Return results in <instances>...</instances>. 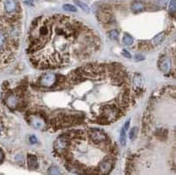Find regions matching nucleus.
I'll use <instances>...</instances> for the list:
<instances>
[{"label":"nucleus","mask_w":176,"mask_h":175,"mask_svg":"<svg viewBox=\"0 0 176 175\" xmlns=\"http://www.w3.org/2000/svg\"><path fill=\"white\" fill-rule=\"evenodd\" d=\"M169 11L174 13L176 11V0H171L169 3Z\"/></svg>","instance_id":"15"},{"label":"nucleus","mask_w":176,"mask_h":175,"mask_svg":"<svg viewBox=\"0 0 176 175\" xmlns=\"http://www.w3.org/2000/svg\"><path fill=\"white\" fill-rule=\"evenodd\" d=\"M95 36L70 17L38 18L31 27V61L41 69L67 65L72 56L85 57L95 46Z\"/></svg>","instance_id":"1"},{"label":"nucleus","mask_w":176,"mask_h":175,"mask_svg":"<svg viewBox=\"0 0 176 175\" xmlns=\"http://www.w3.org/2000/svg\"><path fill=\"white\" fill-rule=\"evenodd\" d=\"M32 124H33V126L35 127L36 128H41L44 125V122H43V121H42L41 118H39V117H34V120L32 121Z\"/></svg>","instance_id":"11"},{"label":"nucleus","mask_w":176,"mask_h":175,"mask_svg":"<svg viewBox=\"0 0 176 175\" xmlns=\"http://www.w3.org/2000/svg\"><path fill=\"white\" fill-rule=\"evenodd\" d=\"M122 42H123V44L126 46H131L134 42V39L132 38L129 34L125 33L123 35V38H122Z\"/></svg>","instance_id":"10"},{"label":"nucleus","mask_w":176,"mask_h":175,"mask_svg":"<svg viewBox=\"0 0 176 175\" xmlns=\"http://www.w3.org/2000/svg\"><path fill=\"white\" fill-rule=\"evenodd\" d=\"M27 165L30 169H36L38 167V161L36 157L29 154L27 156Z\"/></svg>","instance_id":"6"},{"label":"nucleus","mask_w":176,"mask_h":175,"mask_svg":"<svg viewBox=\"0 0 176 175\" xmlns=\"http://www.w3.org/2000/svg\"><path fill=\"white\" fill-rule=\"evenodd\" d=\"M5 11L9 14H15L19 13L20 6L16 0H6L4 1Z\"/></svg>","instance_id":"4"},{"label":"nucleus","mask_w":176,"mask_h":175,"mask_svg":"<svg viewBox=\"0 0 176 175\" xmlns=\"http://www.w3.org/2000/svg\"><path fill=\"white\" fill-rule=\"evenodd\" d=\"M129 120H128V121H126V123H125L124 126H123V128H124L125 130H127V129L129 128Z\"/></svg>","instance_id":"22"},{"label":"nucleus","mask_w":176,"mask_h":175,"mask_svg":"<svg viewBox=\"0 0 176 175\" xmlns=\"http://www.w3.org/2000/svg\"><path fill=\"white\" fill-rule=\"evenodd\" d=\"M3 160H4V152L1 149H0V163H2Z\"/></svg>","instance_id":"21"},{"label":"nucleus","mask_w":176,"mask_h":175,"mask_svg":"<svg viewBox=\"0 0 176 175\" xmlns=\"http://www.w3.org/2000/svg\"><path fill=\"white\" fill-rule=\"evenodd\" d=\"M63 9L66 12H71V13H76L77 12V8L70 4H65L63 6Z\"/></svg>","instance_id":"13"},{"label":"nucleus","mask_w":176,"mask_h":175,"mask_svg":"<svg viewBox=\"0 0 176 175\" xmlns=\"http://www.w3.org/2000/svg\"><path fill=\"white\" fill-rule=\"evenodd\" d=\"M170 67H171V62H170V59L169 58H165L161 64H160V69L164 71V72H168L169 70H170Z\"/></svg>","instance_id":"8"},{"label":"nucleus","mask_w":176,"mask_h":175,"mask_svg":"<svg viewBox=\"0 0 176 175\" xmlns=\"http://www.w3.org/2000/svg\"><path fill=\"white\" fill-rule=\"evenodd\" d=\"M119 141L121 145L124 146L126 144V130L124 128H122L121 130V133H120V137H119Z\"/></svg>","instance_id":"12"},{"label":"nucleus","mask_w":176,"mask_h":175,"mask_svg":"<svg viewBox=\"0 0 176 175\" xmlns=\"http://www.w3.org/2000/svg\"><path fill=\"white\" fill-rule=\"evenodd\" d=\"M164 38V33H161L160 34H159V35H157L155 38H154V40H153V41L156 43V44H158V43H159L161 40H162V39Z\"/></svg>","instance_id":"16"},{"label":"nucleus","mask_w":176,"mask_h":175,"mask_svg":"<svg viewBox=\"0 0 176 175\" xmlns=\"http://www.w3.org/2000/svg\"><path fill=\"white\" fill-rule=\"evenodd\" d=\"M144 8H145V6L140 1H135L131 5V9L134 12H141L142 10H144Z\"/></svg>","instance_id":"9"},{"label":"nucleus","mask_w":176,"mask_h":175,"mask_svg":"<svg viewBox=\"0 0 176 175\" xmlns=\"http://www.w3.org/2000/svg\"><path fill=\"white\" fill-rule=\"evenodd\" d=\"M122 55L123 56L127 57V58H130V57H131L130 54H129L127 50H122Z\"/></svg>","instance_id":"19"},{"label":"nucleus","mask_w":176,"mask_h":175,"mask_svg":"<svg viewBox=\"0 0 176 175\" xmlns=\"http://www.w3.org/2000/svg\"><path fill=\"white\" fill-rule=\"evenodd\" d=\"M6 105H7L10 108H15V107L19 105V103H20V98H19L16 94H14V93L10 94V95L6 98Z\"/></svg>","instance_id":"5"},{"label":"nucleus","mask_w":176,"mask_h":175,"mask_svg":"<svg viewBox=\"0 0 176 175\" xmlns=\"http://www.w3.org/2000/svg\"><path fill=\"white\" fill-rule=\"evenodd\" d=\"M58 169L57 167H51L50 168V171H49V173L50 174H61V172L59 171H57Z\"/></svg>","instance_id":"18"},{"label":"nucleus","mask_w":176,"mask_h":175,"mask_svg":"<svg viewBox=\"0 0 176 175\" xmlns=\"http://www.w3.org/2000/svg\"><path fill=\"white\" fill-rule=\"evenodd\" d=\"M29 141H30L31 144H35V143L37 142V139H36V137H35L34 136H32V137H30Z\"/></svg>","instance_id":"20"},{"label":"nucleus","mask_w":176,"mask_h":175,"mask_svg":"<svg viewBox=\"0 0 176 175\" xmlns=\"http://www.w3.org/2000/svg\"><path fill=\"white\" fill-rule=\"evenodd\" d=\"M57 80V77L54 73L52 72H47L45 74H43L41 77L40 79V84L42 86H45V87H50L55 84Z\"/></svg>","instance_id":"3"},{"label":"nucleus","mask_w":176,"mask_h":175,"mask_svg":"<svg viewBox=\"0 0 176 175\" xmlns=\"http://www.w3.org/2000/svg\"><path fill=\"white\" fill-rule=\"evenodd\" d=\"M74 3L85 13H90V8L86 4H85L84 2L80 1V0H74Z\"/></svg>","instance_id":"7"},{"label":"nucleus","mask_w":176,"mask_h":175,"mask_svg":"<svg viewBox=\"0 0 176 175\" xmlns=\"http://www.w3.org/2000/svg\"><path fill=\"white\" fill-rule=\"evenodd\" d=\"M137 134H138V128L134 127L129 132V139L130 140H135V138L137 137Z\"/></svg>","instance_id":"14"},{"label":"nucleus","mask_w":176,"mask_h":175,"mask_svg":"<svg viewBox=\"0 0 176 175\" xmlns=\"http://www.w3.org/2000/svg\"><path fill=\"white\" fill-rule=\"evenodd\" d=\"M118 34H119V33H118V31H116V30H112V31L109 33V35H110V37H111L112 39H117V38H118Z\"/></svg>","instance_id":"17"},{"label":"nucleus","mask_w":176,"mask_h":175,"mask_svg":"<svg viewBox=\"0 0 176 175\" xmlns=\"http://www.w3.org/2000/svg\"><path fill=\"white\" fill-rule=\"evenodd\" d=\"M18 13L9 14L0 7V70L8 65L19 47L20 32L17 28Z\"/></svg>","instance_id":"2"}]
</instances>
